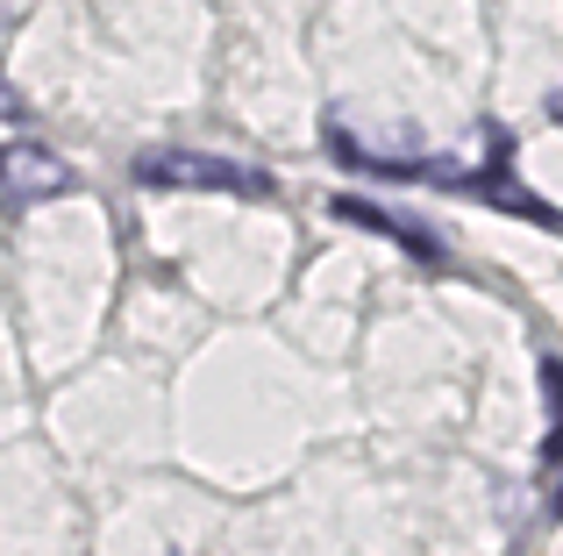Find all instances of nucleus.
Returning <instances> with one entry per match:
<instances>
[{
    "mask_svg": "<svg viewBox=\"0 0 563 556\" xmlns=\"http://www.w3.org/2000/svg\"><path fill=\"white\" fill-rule=\"evenodd\" d=\"M136 186L151 193H243V200H272V171L235 165V157H207V151H143L136 157Z\"/></svg>",
    "mask_w": 563,
    "mask_h": 556,
    "instance_id": "nucleus-1",
    "label": "nucleus"
},
{
    "mask_svg": "<svg viewBox=\"0 0 563 556\" xmlns=\"http://www.w3.org/2000/svg\"><path fill=\"white\" fill-rule=\"evenodd\" d=\"M71 186H79V171H71L57 151H43V143H8V151H0V208L8 214H29V208H43V200H65Z\"/></svg>",
    "mask_w": 563,
    "mask_h": 556,
    "instance_id": "nucleus-2",
    "label": "nucleus"
},
{
    "mask_svg": "<svg viewBox=\"0 0 563 556\" xmlns=\"http://www.w3.org/2000/svg\"><path fill=\"white\" fill-rule=\"evenodd\" d=\"M335 222H357V229H378V236H393L399 251H413V257H428V265H442V243H435V229H421V222H407V214H385L372 208V200H335Z\"/></svg>",
    "mask_w": 563,
    "mask_h": 556,
    "instance_id": "nucleus-3",
    "label": "nucleus"
},
{
    "mask_svg": "<svg viewBox=\"0 0 563 556\" xmlns=\"http://www.w3.org/2000/svg\"><path fill=\"white\" fill-rule=\"evenodd\" d=\"M542 392H550V449H542V471H550V514L563 521V357H542Z\"/></svg>",
    "mask_w": 563,
    "mask_h": 556,
    "instance_id": "nucleus-4",
    "label": "nucleus"
},
{
    "mask_svg": "<svg viewBox=\"0 0 563 556\" xmlns=\"http://www.w3.org/2000/svg\"><path fill=\"white\" fill-rule=\"evenodd\" d=\"M0 114H22V100H14V86L0 79Z\"/></svg>",
    "mask_w": 563,
    "mask_h": 556,
    "instance_id": "nucleus-5",
    "label": "nucleus"
},
{
    "mask_svg": "<svg viewBox=\"0 0 563 556\" xmlns=\"http://www.w3.org/2000/svg\"><path fill=\"white\" fill-rule=\"evenodd\" d=\"M550 114H556V122H563V93H556V100H550Z\"/></svg>",
    "mask_w": 563,
    "mask_h": 556,
    "instance_id": "nucleus-6",
    "label": "nucleus"
}]
</instances>
